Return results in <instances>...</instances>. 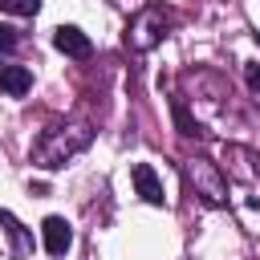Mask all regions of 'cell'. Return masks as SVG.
Here are the masks:
<instances>
[{
  "instance_id": "cell-1",
  "label": "cell",
  "mask_w": 260,
  "mask_h": 260,
  "mask_svg": "<svg viewBox=\"0 0 260 260\" xmlns=\"http://www.w3.org/2000/svg\"><path fill=\"white\" fill-rule=\"evenodd\" d=\"M93 142V126L89 122H69V126H49L41 130V138L32 142V162L41 171H57L65 167L73 154H81Z\"/></svg>"
},
{
  "instance_id": "cell-2",
  "label": "cell",
  "mask_w": 260,
  "mask_h": 260,
  "mask_svg": "<svg viewBox=\"0 0 260 260\" xmlns=\"http://www.w3.org/2000/svg\"><path fill=\"white\" fill-rule=\"evenodd\" d=\"M171 24H175V12H171V8H162V4H146V8L130 20V28H126V45H130L134 53H146V49H154V45L167 37Z\"/></svg>"
},
{
  "instance_id": "cell-3",
  "label": "cell",
  "mask_w": 260,
  "mask_h": 260,
  "mask_svg": "<svg viewBox=\"0 0 260 260\" xmlns=\"http://www.w3.org/2000/svg\"><path fill=\"white\" fill-rule=\"evenodd\" d=\"M183 175H187V183L195 187V195L207 207H223L228 203V183H223V175H219V167L211 158H187Z\"/></svg>"
},
{
  "instance_id": "cell-4",
  "label": "cell",
  "mask_w": 260,
  "mask_h": 260,
  "mask_svg": "<svg viewBox=\"0 0 260 260\" xmlns=\"http://www.w3.org/2000/svg\"><path fill=\"white\" fill-rule=\"evenodd\" d=\"M53 45H57V53H65V57H73V61H85V57L93 53V41H89L81 28H73V24H61V28L53 32Z\"/></svg>"
},
{
  "instance_id": "cell-5",
  "label": "cell",
  "mask_w": 260,
  "mask_h": 260,
  "mask_svg": "<svg viewBox=\"0 0 260 260\" xmlns=\"http://www.w3.org/2000/svg\"><path fill=\"white\" fill-rule=\"evenodd\" d=\"M130 179H134V191H138V195H142L150 207H162V203H167L162 183H158V175H154V167H150V162H134Z\"/></svg>"
},
{
  "instance_id": "cell-6",
  "label": "cell",
  "mask_w": 260,
  "mask_h": 260,
  "mask_svg": "<svg viewBox=\"0 0 260 260\" xmlns=\"http://www.w3.org/2000/svg\"><path fill=\"white\" fill-rule=\"evenodd\" d=\"M41 240H45V252H49V256H65L69 244H73V228H69L61 215H49V219L41 223Z\"/></svg>"
},
{
  "instance_id": "cell-7",
  "label": "cell",
  "mask_w": 260,
  "mask_h": 260,
  "mask_svg": "<svg viewBox=\"0 0 260 260\" xmlns=\"http://www.w3.org/2000/svg\"><path fill=\"white\" fill-rule=\"evenodd\" d=\"M0 89H4L8 98H24V93L32 89V73H28L24 65H4V69H0Z\"/></svg>"
},
{
  "instance_id": "cell-8",
  "label": "cell",
  "mask_w": 260,
  "mask_h": 260,
  "mask_svg": "<svg viewBox=\"0 0 260 260\" xmlns=\"http://www.w3.org/2000/svg\"><path fill=\"white\" fill-rule=\"evenodd\" d=\"M0 223H4L8 240H12V252H16V256H32V236L24 232V223H20L12 211H0Z\"/></svg>"
},
{
  "instance_id": "cell-9",
  "label": "cell",
  "mask_w": 260,
  "mask_h": 260,
  "mask_svg": "<svg viewBox=\"0 0 260 260\" xmlns=\"http://www.w3.org/2000/svg\"><path fill=\"white\" fill-rule=\"evenodd\" d=\"M171 110H175V122H179V134H187V138H199L203 134V126L187 114V106H183V98H171Z\"/></svg>"
},
{
  "instance_id": "cell-10",
  "label": "cell",
  "mask_w": 260,
  "mask_h": 260,
  "mask_svg": "<svg viewBox=\"0 0 260 260\" xmlns=\"http://www.w3.org/2000/svg\"><path fill=\"white\" fill-rule=\"evenodd\" d=\"M0 8H4V12H12V16H37L41 0H0Z\"/></svg>"
},
{
  "instance_id": "cell-11",
  "label": "cell",
  "mask_w": 260,
  "mask_h": 260,
  "mask_svg": "<svg viewBox=\"0 0 260 260\" xmlns=\"http://www.w3.org/2000/svg\"><path fill=\"white\" fill-rule=\"evenodd\" d=\"M16 41H20V37H16V28H8V24H0V57H8V53L16 49Z\"/></svg>"
},
{
  "instance_id": "cell-12",
  "label": "cell",
  "mask_w": 260,
  "mask_h": 260,
  "mask_svg": "<svg viewBox=\"0 0 260 260\" xmlns=\"http://www.w3.org/2000/svg\"><path fill=\"white\" fill-rule=\"evenodd\" d=\"M244 77H248V85L260 93V61H248V65H244Z\"/></svg>"
}]
</instances>
